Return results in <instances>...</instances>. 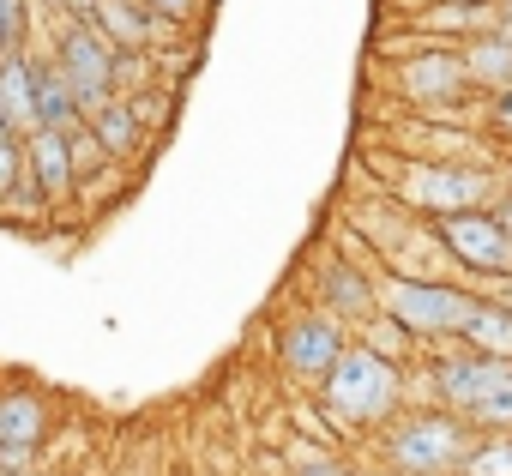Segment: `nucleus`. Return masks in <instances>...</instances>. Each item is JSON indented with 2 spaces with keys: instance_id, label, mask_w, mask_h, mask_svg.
Returning <instances> with one entry per match:
<instances>
[{
  "instance_id": "f257e3e1",
  "label": "nucleus",
  "mask_w": 512,
  "mask_h": 476,
  "mask_svg": "<svg viewBox=\"0 0 512 476\" xmlns=\"http://www.w3.org/2000/svg\"><path fill=\"white\" fill-rule=\"evenodd\" d=\"M374 97L380 109H398V115H452L482 127V97L470 91L464 49L410 37L398 25H380L374 37Z\"/></svg>"
},
{
  "instance_id": "f03ea898",
  "label": "nucleus",
  "mask_w": 512,
  "mask_h": 476,
  "mask_svg": "<svg viewBox=\"0 0 512 476\" xmlns=\"http://www.w3.org/2000/svg\"><path fill=\"white\" fill-rule=\"evenodd\" d=\"M362 169L380 181V193H392L422 223H440L458 211H494L506 199L500 163H422V157H398L386 145H362Z\"/></svg>"
},
{
  "instance_id": "7ed1b4c3",
  "label": "nucleus",
  "mask_w": 512,
  "mask_h": 476,
  "mask_svg": "<svg viewBox=\"0 0 512 476\" xmlns=\"http://www.w3.org/2000/svg\"><path fill=\"white\" fill-rule=\"evenodd\" d=\"M320 410L338 422V434L344 440H374L404 404H410V368H398V362H386V356H374L368 344H356L350 338V350L338 356V368L320 380Z\"/></svg>"
},
{
  "instance_id": "20e7f679",
  "label": "nucleus",
  "mask_w": 512,
  "mask_h": 476,
  "mask_svg": "<svg viewBox=\"0 0 512 476\" xmlns=\"http://www.w3.org/2000/svg\"><path fill=\"white\" fill-rule=\"evenodd\" d=\"M476 440H482V428H470L458 410H446V404H404L374 434V458H380L386 476H458Z\"/></svg>"
},
{
  "instance_id": "39448f33",
  "label": "nucleus",
  "mask_w": 512,
  "mask_h": 476,
  "mask_svg": "<svg viewBox=\"0 0 512 476\" xmlns=\"http://www.w3.org/2000/svg\"><path fill=\"white\" fill-rule=\"evenodd\" d=\"M296 296H308L314 308H326L332 320H344V326L356 332L362 320L380 314V260L356 242L344 223H332L326 242H314V248L302 254V284H296Z\"/></svg>"
},
{
  "instance_id": "423d86ee",
  "label": "nucleus",
  "mask_w": 512,
  "mask_h": 476,
  "mask_svg": "<svg viewBox=\"0 0 512 476\" xmlns=\"http://www.w3.org/2000/svg\"><path fill=\"white\" fill-rule=\"evenodd\" d=\"M272 350H278V368H284V380L296 392H320V380L350 350V326L332 320L326 308H314L308 296H290L272 314Z\"/></svg>"
},
{
  "instance_id": "0eeeda50",
  "label": "nucleus",
  "mask_w": 512,
  "mask_h": 476,
  "mask_svg": "<svg viewBox=\"0 0 512 476\" xmlns=\"http://www.w3.org/2000/svg\"><path fill=\"white\" fill-rule=\"evenodd\" d=\"M476 290L464 278H392L380 272V308L422 344V350H440V344H458V326L470 314Z\"/></svg>"
},
{
  "instance_id": "6e6552de",
  "label": "nucleus",
  "mask_w": 512,
  "mask_h": 476,
  "mask_svg": "<svg viewBox=\"0 0 512 476\" xmlns=\"http://www.w3.org/2000/svg\"><path fill=\"white\" fill-rule=\"evenodd\" d=\"M374 145L398 151V157H422V163H500L506 151L452 115H398V109H374Z\"/></svg>"
},
{
  "instance_id": "1a4fd4ad",
  "label": "nucleus",
  "mask_w": 512,
  "mask_h": 476,
  "mask_svg": "<svg viewBox=\"0 0 512 476\" xmlns=\"http://www.w3.org/2000/svg\"><path fill=\"white\" fill-rule=\"evenodd\" d=\"M49 434H55V398L25 374H0V476L43 470Z\"/></svg>"
},
{
  "instance_id": "9d476101",
  "label": "nucleus",
  "mask_w": 512,
  "mask_h": 476,
  "mask_svg": "<svg viewBox=\"0 0 512 476\" xmlns=\"http://www.w3.org/2000/svg\"><path fill=\"white\" fill-rule=\"evenodd\" d=\"M37 49H49V55L61 61V73H67V85H73L85 121H91L103 103H115V49H109V37H103L91 19H55V25L37 37Z\"/></svg>"
},
{
  "instance_id": "9b49d317",
  "label": "nucleus",
  "mask_w": 512,
  "mask_h": 476,
  "mask_svg": "<svg viewBox=\"0 0 512 476\" xmlns=\"http://www.w3.org/2000/svg\"><path fill=\"white\" fill-rule=\"evenodd\" d=\"M440 248L452 260V272L464 284H494V278H512V229L494 217V211H458V217H440L434 223Z\"/></svg>"
},
{
  "instance_id": "f8f14e48",
  "label": "nucleus",
  "mask_w": 512,
  "mask_h": 476,
  "mask_svg": "<svg viewBox=\"0 0 512 476\" xmlns=\"http://www.w3.org/2000/svg\"><path fill=\"white\" fill-rule=\"evenodd\" d=\"M25 163H31V181L43 187V199H49L55 223H61V217H73V211H79V163H73V133H61V127H37V133L25 139Z\"/></svg>"
},
{
  "instance_id": "ddd939ff",
  "label": "nucleus",
  "mask_w": 512,
  "mask_h": 476,
  "mask_svg": "<svg viewBox=\"0 0 512 476\" xmlns=\"http://www.w3.org/2000/svg\"><path fill=\"white\" fill-rule=\"evenodd\" d=\"M500 25V0H434V7H422L416 19H404L398 31L410 37H428V43H476Z\"/></svg>"
},
{
  "instance_id": "4468645a",
  "label": "nucleus",
  "mask_w": 512,
  "mask_h": 476,
  "mask_svg": "<svg viewBox=\"0 0 512 476\" xmlns=\"http://www.w3.org/2000/svg\"><path fill=\"white\" fill-rule=\"evenodd\" d=\"M91 133H97V145H103V157L109 163H121V169H139L145 157H151V127L139 121V109L127 103V97H115V103H103L97 115H91Z\"/></svg>"
},
{
  "instance_id": "2eb2a0df",
  "label": "nucleus",
  "mask_w": 512,
  "mask_h": 476,
  "mask_svg": "<svg viewBox=\"0 0 512 476\" xmlns=\"http://www.w3.org/2000/svg\"><path fill=\"white\" fill-rule=\"evenodd\" d=\"M0 115L13 121L19 139H31L43 127V109H37V49H19L0 61Z\"/></svg>"
},
{
  "instance_id": "dca6fc26",
  "label": "nucleus",
  "mask_w": 512,
  "mask_h": 476,
  "mask_svg": "<svg viewBox=\"0 0 512 476\" xmlns=\"http://www.w3.org/2000/svg\"><path fill=\"white\" fill-rule=\"evenodd\" d=\"M470 290H476V284H470ZM458 344L476 350V356L512 362V308H500L494 296L476 290V302H470V314H464V326H458Z\"/></svg>"
},
{
  "instance_id": "f3484780",
  "label": "nucleus",
  "mask_w": 512,
  "mask_h": 476,
  "mask_svg": "<svg viewBox=\"0 0 512 476\" xmlns=\"http://www.w3.org/2000/svg\"><path fill=\"white\" fill-rule=\"evenodd\" d=\"M91 25L109 37L115 55H127V49H145L151 55V43H157V13L145 7V0H103Z\"/></svg>"
},
{
  "instance_id": "a211bd4d",
  "label": "nucleus",
  "mask_w": 512,
  "mask_h": 476,
  "mask_svg": "<svg viewBox=\"0 0 512 476\" xmlns=\"http://www.w3.org/2000/svg\"><path fill=\"white\" fill-rule=\"evenodd\" d=\"M464 73H470V91H476V97H500V91H512V37L494 25L488 37L464 43Z\"/></svg>"
},
{
  "instance_id": "6ab92c4d",
  "label": "nucleus",
  "mask_w": 512,
  "mask_h": 476,
  "mask_svg": "<svg viewBox=\"0 0 512 476\" xmlns=\"http://www.w3.org/2000/svg\"><path fill=\"white\" fill-rule=\"evenodd\" d=\"M37 109H43V127H61V133H73L85 121V109H79V97L49 49H37Z\"/></svg>"
},
{
  "instance_id": "aec40b11",
  "label": "nucleus",
  "mask_w": 512,
  "mask_h": 476,
  "mask_svg": "<svg viewBox=\"0 0 512 476\" xmlns=\"http://www.w3.org/2000/svg\"><path fill=\"white\" fill-rule=\"evenodd\" d=\"M350 338H356V344H368L374 356L398 362V368H416V362H422V344H416V338H410V332H404V326H398V320L386 314V308H380L374 320H362V326H356Z\"/></svg>"
},
{
  "instance_id": "412c9836",
  "label": "nucleus",
  "mask_w": 512,
  "mask_h": 476,
  "mask_svg": "<svg viewBox=\"0 0 512 476\" xmlns=\"http://www.w3.org/2000/svg\"><path fill=\"white\" fill-rule=\"evenodd\" d=\"M458 476H512V434H482Z\"/></svg>"
},
{
  "instance_id": "4be33fe9",
  "label": "nucleus",
  "mask_w": 512,
  "mask_h": 476,
  "mask_svg": "<svg viewBox=\"0 0 512 476\" xmlns=\"http://www.w3.org/2000/svg\"><path fill=\"white\" fill-rule=\"evenodd\" d=\"M0 37H7V49H37V13L31 0H0Z\"/></svg>"
},
{
  "instance_id": "5701e85b",
  "label": "nucleus",
  "mask_w": 512,
  "mask_h": 476,
  "mask_svg": "<svg viewBox=\"0 0 512 476\" xmlns=\"http://www.w3.org/2000/svg\"><path fill=\"white\" fill-rule=\"evenodd\" d=\"M133 109H139V121L151 127V139L169 127V115H175V85H151V91H139V97H127Z\"/></svg>"
},
{
  "instance_id": "b1692460",
  "label": "nucleus",
  "mask_w": 512,
  "mask_h": 476,
  "mask_svg": "<svg viewBox=\"0 0 512 476\" xmlns=\"http://www.w3.org/2000/svg\"><path fill=\"white\" fill-rule=\"evenodd\" d=\"M482 133H488L500 151H512V91H500V97H482Z\"/></svg>"
},
{
  "instance_id": "393cba45",
  "label": "nucleus",
  "mask_w": 512,
  "mask_h": 476,
  "mask_svg": "<svg viewBox=\"0 0 512 476\" xmlns=\"http://www.w3.org/2000/svg\"><path fill=\"white\" fill-rule=\"evenodd\" d=\"M145 7H151L157 19H169V25H181V31L199 37V25H205V13H211V0H145Z\"/></svg>"
},
{
  "instance_id": "a878e982",
  "label": "nucleus",
  "mask_w": 512,
  "mask_h": 476,
  "mask_svg": "<svg viewBox=\"0 0 512 476\" xmlns=\"http://www.w3.org/2000/svg\"><path fill=\"white\" fill-rule=\"evenodd\" d=\"M25 181V139H13V145H0V205L13 199V187Z\"/></svg>"
},
{
  "instance_id": "bb28decb",
  "label": "nucleus",
  "mask_w": 512,
  "mask_h": 476,
  "mask_svg": "<svg viewBox=\"0 0 512 476\" xmlns=\"http://www.w3.org/2000/svg\"><path fill=\"white\" fill-rule=\"evenodd\" d=\"M103 0H61V19H97Z\"/></svg>"
},
{
  "instance_id": "cd10ccee",
  "label": "nucleus",
  "mask_w": 512,
  "mask_h": 476,
  "mask_svg": "<svg viewBox=\"0 0 512 476\" xmlns=\"http://www.w3.org/2000/svg\"><path fill=\"white\" fill-rule=\"evenodd\" d=\"M476 290H482V296H494L500 308H512V278H494V284H476Z\"/></svg>"
},
{
  "instance_id": "c85d7f7f",
  "label": "nucleus",
  "mask_w": 512,
  "mask_h": 476,
  "mask_svg": "<svg viewBox=\"0 0 512 476\" xmlns=\"http://www.w3.org/2000/svg\"><path fill=\"white\" fill-rule=\"evenodd\" d=\"M494 217H500V223H506V229H512V193H506V199H500V205H494Z\"/></svg>"
},
{
  "instance_id": "c756f323",
  "label": "nucleus",
  "mask_w": 512,
  "mask_h": 476,
  "mask_svg": "<svg viewBox=\"0 0 512 476\" xmlns=\"http://www.w3.org/2000/svg\"><path fill=\"white\" fill-rule=\"evenodd\" d=\"M13 139H19V133H13V121H7V115H0V145H13Z\"/></svg>"
},
{
  "instance_id": "7c9ffc66",
  "label": "nucleus",
  "mask_w": 512,
  "mask_h": 476,
  "mask_svg": "<svg viewBox=\"0 0 512 476\" xmlns=\"http://www.w3.org/2000/svg\"><path fill=\"white\" fill-rule=\"evenodd\" d=\"M500 175H506V193H512V151L500 157Z\"/></svg>"
},
{
  "instance_id": "2f4dec72",
  "label": "nucleus",
  "mask_w": 512,
  "mask_h": 476,
  "mask_svg": "<svg viewBox=\"0 0 512 476\" xmlns=\"http://www.w3.org/2000/svg\"><path fill=\"white\" fill-rule=\"evenodd\" d=\"M25 476H55V470H25Z\"/></svg>"
}]
</instances>
